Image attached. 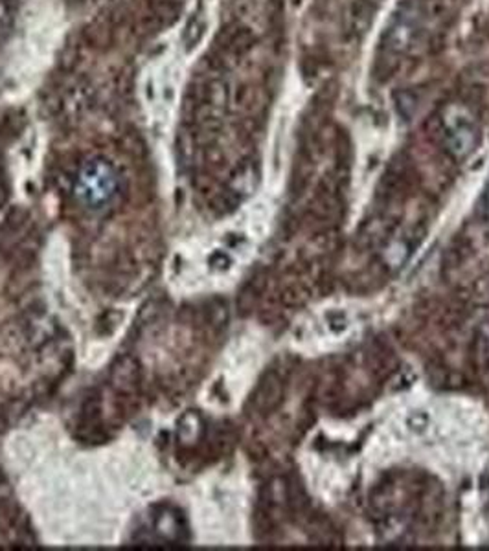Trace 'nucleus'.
Segmentation results:
<instances>
[{
    "mask_svg": "<svg viewBox=\"0 0 489 551\" xmlns=\"http://www.w3.org/2000/svg\"><path fill=\"white\" fill-rule=\"evenodd\" d=\"M118 191V175L114 167L102 160H91L79 169L76 179V197L89 209H102L112 202Z\"/></svg>",
    "mask_w": 489,
    "mask_h": 551,
    "instance_id": "f257e3e1",
    "label": "nucleus"
},
{
    "mask_svg": "<svg viewBox=\"0 0 489 551\" xmlns=\"http://www.w3.org/2000/svg\"><path fill=\"white\" fill-rule=\"evenodd\" d=\"M420 22L414 12H403L388 31V47L396 52H403L413 47L414 39L418 37Z\"/></svg>",
    "mask_w": 489,
    "mask_h": 551,
    "instance_id": "7ed1b4c3",
    "label": "nucleus"
},
{
    "mask_svg": "<svg viewBox=\"0 0 489 551\" xmlns=\"http://www.w3.org/2000/svg\"><path fill=\"white\" fill-rule=\"evenodd\" d=\"M445 129H447V146L457 158L467 156L476 142L478 133L473 121V116L462 107H451L445 114Z\"/></svg>",
    "mask_w": 489,
    "mask_h": 551,
    "instance_id": "f03ea898",
    "label": "nucleus"
}]
</instances>
